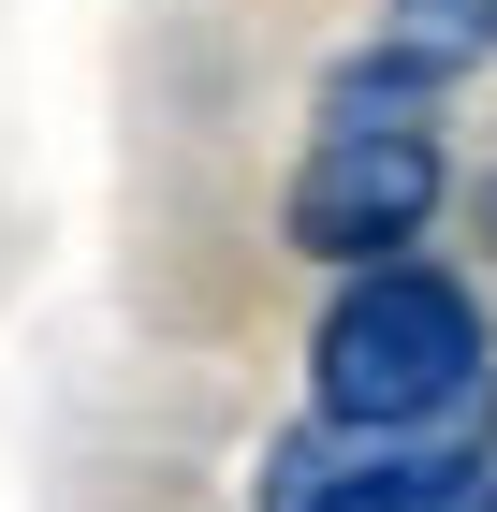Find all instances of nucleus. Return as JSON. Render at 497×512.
<instances>
[{"instance_id":"1","label":"nucleus","mask_w":497,"mask_h":512,"mask_svg":"<svg viewBox=\"0 0 497 512\" xmlns=\"http://www.w3.org/2000/svg\"><path fill=\"white\" fill-rule=\"evenodd\" d=\"M468 395H497V322H483V278L468 264H366L322 293L307 322V410L337 439H424L454 425Z\"/></svg>"},{"instance_id":"3","label":"nucleus","mask_w":497,"mask_h":512,"mask_svg":"<svg viewBox=\"0 0 497 512\" xmlns=\"http://www.w3.org/2000/svg\"><path fill=\"white\" fill-rule=\"evenodd\" d=\"M351 454H366V439H337L322 410H307V425H278V439H264V512H337Z\"/></svg>"},{"instance_id":"2","label":"nucleus","mask_w":497,"mask_h":512,"mask_svg":"<svg viewBox=\"0 0 497 512\" xmlns=\"http://www.w3.org/2000/svg\"><path fill=\"white\" fill-rule=\"evenodd\" d=\"M439 205H454V147L424 118L410 132H307L293 191H278V235L322 278H366V264H410Z\"/></svg>"},{"instance_id":"5","label":"nucleus","mask_w":497,"mask_h":512,"mask_svg":"<svg viewBox=\"0 0 497 512\" xmlns=\"http://www.w3.org/2000/svg\"><path fill=\"white\" fill-rule=\"evenodd\" d=\"M483 512H497V498H483Z\"/></svg>"},{"instance_id":"4","label":"nucleus","mask_w":497,"mask_h":512,"mask_svg":"<svg viewBox=\"0 0 497 512\" xmlns=\"http://www.w3.org/2000/svg\"><path fill=\"white\" fill-rule=\"evenodd\" d=\"M468 249L497 264V176H468Z\"/></svg>"}]
</instances>
